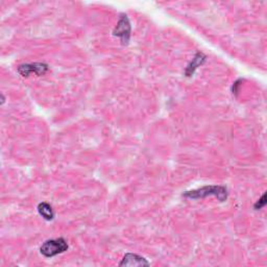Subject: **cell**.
<instances>
[{
    "instance_id": "8992f818",
    "label": "cell",
    "mask_w": 267,
    "mask_h": 267,
    "mask_svg": "<svg viewBox=\"0 0 267 267\" xmlns=\"http://www.w3.org/2000/svg\"><path fill=\"white\" fill-rule=\"evenodd\" d=\"M206 56L202 52H197L194 58L192 59L191 63L187 66V68L185 70V74L186 76H192L193 73L195 72V70L198 68L199 66H202L205 62H206Z\"/></svg>"
},
{
    "instance_id": "ba28073f",
    "label": "cell",
    "mask_w": 267,
    "mask_h": 267,
    "mask_svg": "<svg viewBox=\"0 0 267 267\" xmlns=\"http://www.w3.org/2000/svg\"><path fill=\"white\" fill-rule=\"evenodd\" d=\"M265 205H266V194L264 193L261 196V198L255 204L254 208H255V210H261V209H263L265 207Z\"/></svg>"
},
{
    "instance_id": "5b68a950",
    "label": "cell",
    "mask_w": 267,
    "mask_h": 267,
    "mask_svg": "<svg viewBox=\"0 0 267 267\" xmlns=\"http://www.w3.org/2000/svg\"><path fill=\"white\" fill-rule=\"evenodd\" d=\"M150 263L142 256H139L137 254H125L121 262L119 263V266H149Z\"/></svg>"
},
{
    "instance_id": "6da1fadb",
    "label": "cell",
    "mask_w": 267,
    "mask_h": 267,
    "mask_svg": "<svg viewBox=\"0 0 267 267\" xmlns=\"http://www.w3.org/2000/svg\"><path fill=\"white\" fill-rule=\"evenodd\" d=\"M211 195L216 196L219 199V202H225L228 198V189L224 186H205L196 190L186 191L183 193L184 197L190 199L205 198Z\"/></svg>"
},
{
    "instance_id": "7a4b0ae2",
    "label": "cell",
    "mask_w": 267,
    "mask_h": 267,
    "mask_svg": "<svg viewBox=\"0 0 267 267\" xmlns=\"http://www.w3.org/2000/svg\"><path fill=\"white\" fill-rule=\"evenodd\" d=\"M69 246L67 240L64 238H57V239H50L44 242L41 248L40 253L46 258H52L55 256L61 255L65 252L68 251Z\"/></svg>"
},
{
    "instance_id": "277c9868",
    "label": "cell",
    "mask_w": 267,
    "mask_h": 267,
    "mask_svg": "<svg viewBox=\"0 0 267 267\" xmlns=\"http://www.w3.org/2000/svg\"><path fill=\"white\" fill-rule=\"evenodd\" d=\"M130 31H131V28H130L129 20L126 15L122 14L119 18V21H118L116 28L114 29L113 35L115 37H118L121 40L123 45H126V44H128L129 39H130Z\"/></svg>"
},
{
    "instance_id": "3957f363",
    "label": "cell",
    "mask_w": 267,
    "mask_h": 267,
    "mask_svg": "<svg viewBox=\"0 0 267 267\" xmlns=\"http://www.w3.org/2000/svg\"><path fill=\"white\" fill-rule=\"evenodd\" d=\"M49 70V66L44 63H35V64H23L18 67V73L23 76L29 77L31 74L35 73L38 76L46 74Z\"/></svg>"
},
{
    "instance_id": "52a82bcc",
    "label": "cell",
    "mask_w": 267,
    "mask_h": 267,
    "mask_svg": "<svg viewBox=\"0 0 267 267\" xmlns=\"http://www.w3.org/2000/svg\"><path fill=\"white\" fill-rule=\"evenodd\" d=\"M38 212L39 214L47 221L54 220L55 218V212L52 207L47 203H40L38 206Z\"/></svg>"
}]
</instances>
